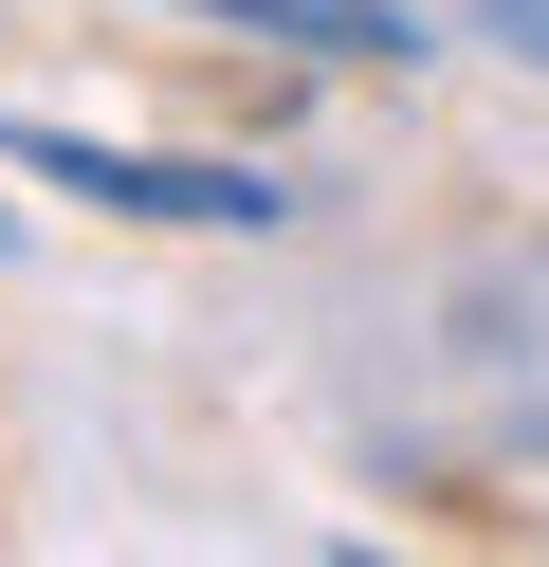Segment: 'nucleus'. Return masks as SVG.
I'll use <instances>...</instances> for the list:
<instances>
[{"label": "nucleus", "instance_id": "2", "mask_svg": "<svg viewBox=\"0 0 549 567\" xmlns=\"http://www.w3.org/2000/svg\"><path fill=\"white\" fill-rule=\"evenodd\" d=\"M183 19H220V38H256V55H329V74H403V55H421L403 0H183Z\"/></svg>", "mask_w": 549, "mask_h": 567}, {"label": "nucleus", "instance_id": "1", "mask_svg": "<svg viewBox=\"0 0 549 567\" xmlns=\"http://www.w3.org/2000/svg\"><path fill=\"white\" fill-rule=\"evenodd\" d=\"M0 165L55 202H92V220H165V238H275V165H220V147H92V128L55 111H0Z\"/></svg>", "mask_w": 549, "mask_h": 567}, {"label": "nucleus", "instance_id": "3", "mask_svg": "<svg viewBox=\"0 0 549 567\" xmlns=\"http://www.w3.org/2000/svg\"><path fill=\"white\" fill-rule=\"evenodd\" d=\"M476 38H495V55H531V74H549V0H476Z\"/></svg>", "mask_w": 549, "mask_h": 567}]
</instances>
